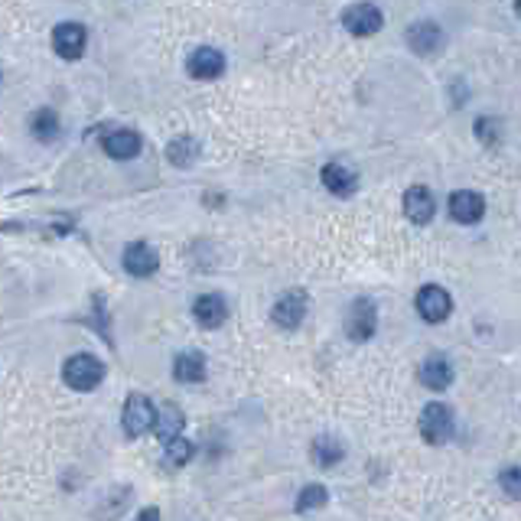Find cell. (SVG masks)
<instances>
[{"instance_id": "cell-1", "label": "cell", "mask_w": 521, "mask_h": 521, "mask_svg": "<svg viewBox=\"0 0 521 521\" xmlns=\"http://www.w3.org/2000/svg\"><path fill=\"white\" fill-rule=\"evenodd\" d=\"M63 378H65V385H69L72 391H92L95 385L105 378L102 358L88 356V352H78V356L65 358Z\"/></svg>"}, {"instance_id": "cell-2", "label": "cell", "mask_w": 521, "mask_h": 521, "mask_svg": "<svg viewBox=\"0 0 521 521\" xmlns=\"http://www.w3.org/2000/svg\"><path fill=\"white\" fill-rule=\"evenodd\" d=\"M453 411L446 405H440V401H434V405H427L424 411H420V436L427 440V444L440 446L446 444L453 436Z\"/></svg>"}, {"instance_id": "cell-3", "label": "cell", "mask_w": 521, "mask_h": 521, "mask_svg": "<svg viewBox=\"0 0 521 521\" xmlns=\"http://www.w3.org/2000/svg\"><path fill=\"white\" fill-rule=\"evenodd\" d=\"M375 329H378V310H375L368 296H358L356 304L349 306V313H346V336L352 343H366V339L375 336Z\"/></svg>"}, {"instance_id": "cell-4", "label": "cell", "mask_w": 521, "mask_h": 521, "mask_svg": "<svg viewBox=\"0 0 521 521\" xmlns=\"http://www.w3.org/2000/svg\"><path fill=\"white\" fill-rule=\"evenodd\" d=\"M154 420H156V407L150 405V397L134 391L125 405V417H121L125 434L131 436V440H137V436H144L147 430H154Z\"/></svg>"}, {"instance_id": "cell-5", "label": "cell", "mask_w": 521, "mask_h": 521, "mask_svg": "<svg viewBox=\"0 0 521 521\" xmlns=\"http://www.w3.org/2000/svg\"><path fill=\"white\" fill-rule=\"evenodd\" d=\"M382 24L385 16L375 4H352V7L343 10V26L352 36H372V33L382 30Z\"/></svg>"}, {"instance_id": "cell-6", "label": "cell", "mask_w": 521, "mask_h": 521, "mask_svg": "<svg viewBox=\"0 0 521 521\" xmlns=\"http://www.w3.org/2000/svg\"><path fill=\"white\" fill-rule=\"evenodd\" d=\"M306 306H310V300H306L304 290H287V294H284L277 304H274L271 319L277 323L280 329H296L300 323H304Z\"/></svg>"}, {"instance_id": "cell-7", "label": "cell", "mask_w": 521, "mask_h": 521, "mask_svg": "<svg viewBox=\"0 0 521 521\" xmlns=\"http://www.w3.org/2000/svg\"><path fill=\"white\" fill-rule=\"evenodd\" d=\"M453 310V300L444 287H436V284H427V287H420L417 294V313L427 323H444Z\"/></svg>"}, {"instance_id": "cell-8", "label": "cell", "mask_w": 521, "mask_h": 521, "mask_svg": "<svg viewBox=\"0 0 521 521\" xmlns=\"http://www.w3.org/2000/svg\"><path fill=\"white\" fill-rule=\"evenodd\" d=\"M186 72L193 78L212 82V78H218L222 72H225V55L218 53V49H212V46H199V49H193V53H189Z\"/></svg>"}, {"instance_id": "cell-9", "label": "cell", "mask_w": 521, "mask_h": 521, "mask_svg": "<svg viewBox=\"0 0 521 521\" xmlns=\"http://www.w3.org/2000/svg\"><path fill=\"white\" fill-rule=\"evenodd\" d=\"M102 147L111 160H134V156L140 154V147H144V140H140V134L131 131V127H115V131L105 134Z\"/></svg>"}, {"instance_id": "cell-10", "label": "cell", "mask_w": 521, "mask_h": 521, "mask_svg": "<svg viewBox=\"0 0 521 521\" xmlns=\"http://www.w3.org/2000/svg\"><path fill=\"white\" fill-rule=\"evenodd\" d=\"M407 46L417 55H434L444 46V30L434 20H417V24L407 26Z\"/></svg>"}, {"instance_id": "cell-11", "label": "cell", "mask_w": 521, "mask_h": 521, "mask_svg": "<svg viewBox=\"0 0 521 521\" xmlns=\"http://www.w3.org/2000/svg\"><path fill=\"white\" fill-rule=\"evenodd\" d=\"M160 267V255L147 242H134L125 248V271L131 277H150Z\"/></svg>"}, {"instance_id": "cell-12", "label": "cell", "mask_w": 521, "mask_h": 521, "mask_svg": "<svg viewBox=\"0 0 521 521\" xmlns=\"http://www.w3.org/2000/svg\"><path fill=\"white\" fill-rule=\"evenodd\" d=\"M53 49L63 59H78L85 53V26L82 24H59L53 30Z\"/></svg>"}, {"instance_id": "cell-13", "label": "cell", "mask_w": 521, "mask_h": 521, "mask_svg": "<svg viewBox=\"0 0 521 521\" xmlns=\"http://www.w3.org/2000/svg\"><path fill=\"white\" fill-rule=\"evenodd\" d=\"M319 176H323V186H326L333 195H352L358 189L356 170H352L349 164H343V160H333V164H326Z\"/></svg>"}, {"instance_id": "cell-14", "label": "cell", "mask_w": 521, "mask_h": 521, "mask_svg": "<svg viewBox=\"0 0 521 521\" xmlns=\"http://www.w3.org/2000/svg\"><path fill=\"white\" fill-rule=\"evenodd\" d=\"M193 316L203 329H218L228 319V306L218 294H203L193 304Z\"/></svg>"}, {"instance_id": "cell-15", "label": "cell", "mask_w": 521, "mask_h": 521, "mask_svg": "<svg viewBox=\"0 0 521 521\" xmlns=\"http://www.w3.org/2000/svg\"><path fill=\"white\" fill-rule=\"evenodd\" d=\"M450 215L463 225H473L486 215V203L479 193H469V189H459V193L450 195Z\"/></svg>"}, {"instance_id": "cell-16", "label": "cell", "mask_w": 521, "mask_h": 521, "mask_svg": "<svg viewBox=\"0 0 521 521\" xmlns=\"http://www.w3.org/2000/svg\"><path fill=\"white\" fill-rule=\"evenodd\" d=\"M434 195H430L427 186H411L405 193V215L411 218L414 225H427L434 218Z\"/></svg>"}, {"instance_id": "cell-17", "label": "cell", "mask_w": 521, "mask_h": 521, "mask_svg": "<svg viewBox=\"0 0 521 521\" xmlns=\"http://www.w3.org/2000/svg\"><path fill=\"white\" fill-rule=\"evenodd\" d=\"M183 427H186V417H183V411H179L176 405H166L164 411H156V420H154V434L160 444H173V440H179V434H183Z\"/></svg>"}, {"instance_id": "cell-18", "label": "cell", "mask_w": 521, "mask_h": 521, "mask_svg": "<svg viewBox=\"0 0 521 521\" xmlns=\"http://www.w3.org/2000/svg\"><path fill=\"white\" fill-rule=\"evenodd\" d=\"M453 382V366L444 356H430L424 366H420V385L430 391H444Z\"/></svg>"}, {"instance_id": "cell-19", "label": "cell", "mask_w": 521, "mask_h": 521, "mask_svg": "<svg viewBox=\"0 0 521 521\" xmlns=\"http://www.w3.org/2000/svg\"><path fill=\"white\" fill-rule=\"evenodd\" d=\"M173 378L183 385H195L205 378V358L195 356V352H183V356L173 362Z\"/></svg>"}, {"instance_id": "cell-20", "label": "cell", "mask_w": 521, "mask_h": 521, "mask_svg": "<svg viewBox=\"0 0 521 521\" xmlns=\"http://www.w3.org/2000/svg\"><path fill=\"white\" fill-rule=\"evenodd\" d=\"M343 456H346L343 444H339V440H333V436H319V440H313V446H310V459L316 463L319 469L336 466Z\"/></svg>"}, {"instance_id": "cell-21", "label": "cell", "mask_w": 521, "mask_h": 521, "mask_svg": "<svg viewBox=\"0 0 521 521\" xmlns=\"http://www.w3.org/2000/svg\"><path fill=\"white\" fill-rule=\"evenodd\" d=\"M30 131H33V137L43 140V144H53L63 127H59V117H55V111L43 108V111H36V115L30 117Z\"/></svg>"}, {"instance_id": "cell-22", "label": "cell", "mask_w": 521, "mask_h": 521, "mask_svg": "<svg viewBox=\"0 0 521 521\" xmlns=\"http://www.w3.org/2000/svg\"><path fill=\"white\" fill-rule=\"evenodd\" d=\"M166 156H170V164L176 166H189L199 156V144H195L189 134H183V137L170 140V147H166Z\"/></svg>"}, {"instance_id": "cell-23", "label": "cell", "mask_w": 521, "mask_h": 521, "mask_svg": "<svg viewBox=\"0 0 521 521\" xmlns=\"http://www.w3.org/2000/svg\"><path fill=\"white\" fill-rule=\"evenodd\" d=\"M195 456V446L189 444V440H173V444H166V453H164V466L176 469V466H186L189 459Z\"/></svg>"}, {"instance_id": "cell-24", "label": "cell", "mask_w": 521, "mask_h": 521, "mask_svg": "<svg viewBox=\"0 0 521 521\" xmlns=\"http://www.w3.org/2000/svg\"><path fill=\"white\" fill-rule=\"evenodd\" d=\"M329 502V492L323 486H306L296 498V512H313V508H323Z\"/></svg>"}, {"instance_id": "cell-25", "label": "cell", "mask_w": 521, "mask_h": 521, "mask_svg": "<svg viewBox=\"0 0 521 521\" xmlns=\"http://www.w3.org/2000/svg\"><path fill=\"white\" fill-rule=\"evenodd\" d=\"M498 486L506 489V496L521 498V469L518 466H506L498 473Z\"/></svg>"}, {"instance_id": "cell-26", "label": "cell", "mask_w": 521, "mask_h": 521, "mask_svg": "<svg viewBox=\"0 0 521 521\" xmlns=\"http://www.w3.org/2000/svg\"><path fill=\"white\" fill-rule=\"evenodd\" d=\"M137 521H160V512H156V508H144V512L137 515Z\"/></svg>"}, {"instance_id": "cell-27", "label": "cell", "mask_w": 521, "mask_h": 521, "mask_svg": "<svg viewBox=\"0 0 521 521\" xmlns=\"http://www.w3.org/2000/svg\"><path fill=\"white\" fill-rule=\"evenodd\" d=\"M515 14H518V16H521V4H518V7H515Z\"/></svg>"}]
</instances>
